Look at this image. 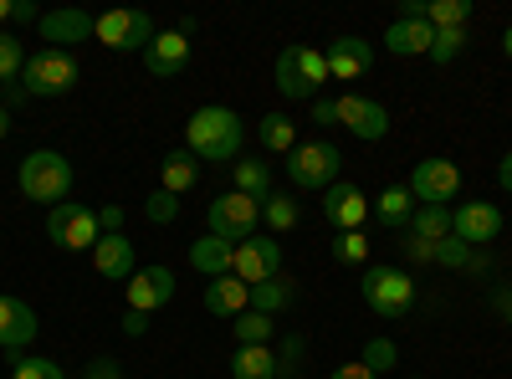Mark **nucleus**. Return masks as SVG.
I'll return each mask as SVG.
<instances>
[{"label": "nucleus", "instance_id": "1", "mask_svg": "<svg viewBox=\"0 0 512 379\" xmlns=\"http://www.w3.org/2000/svg\"><path fill=\"white\" fill-rule=\"evenodd\" d=\"M241 139H246V123L236 108L226 103H210V108H195L190 123H185V149L200 159V164H226L241 154Z\"/></svg>", "mask_w": 512, "mask_h": 379}, {"label": "nucleus", "instance_id": "2", "mask_svg": "<svg viewBox=\"0 0 512 379\" xmlns=\"http://www.w3.org/2000/svg\"><path fill=\"white\" fill-rule=\"evenodd\" d=\"M16 185H21V195L36 200V205H62V200L72 195V164H67V154H57V149H36V154L21 159Z\"/></svg>", "mask_w": 512, "mask_h": 379}, {"label": "nucleus", "instance_id": "3", "mask_svg": "<svg viewBox=\"0 0 512 379\" xmlns=\"http://www.w3.org/2000/svg\"><path fill=\"white\" fill-rule=\"evenodd\" d=\"M77 77H82V67H77L72 52L41 47V52H31L26 67H21V93H26V98H62V93L77 88Z\"/></svg>", "mask_w": 512, "mask_h": 379}, {"label": "nucleus", "instance_id": "4", "mask_svg": "<svg viewBox=\"0 0 512 379\" xmlns=\"http://www.w3.org/2000/svg\"><path fill=\"white\" fill-rule=\"evenodd\" d=\"M359 292H364V303H369V313H379V318H405L410 308H415V277L405 272V267H390V262H379V267H369L364 272V282H359Z\"/></svg>", "mask_w": 512, "mask_h": 379}, {"label": "nucleus", "instance_id": "5", "mask_svg": "<svg viewBox=\"0 0 512 379\" xmlns=\"http://www.w3.org/2000/svg\"><path fill=\"white\" fill-rule=\"evenodd\" d=\"M338 170H344V154L328 139H297V149L287 154V180L297 190H328V185L344 180Z\"/></svg>", "mask_w": 512, "mask_h": 379}, {"label": "nucleus", "instance_id": "6", "mask_svg": "<svg viewBox=\"0 0 512 379\" xmlns=\"http://www.w3.org/2000/svg\"><path fill=\"white\" fill-rule=\"evenodd\" d=\"M323 82H328V62L318 47H287L277 57V93L292 98V103H318L323 93Z\"/></svg>", "mask_w": 512, "mask_h": 379}, {"label": "nucleus", "instance_id": "7", "mask_svg": "<svg viewBox=\"0 0 512 379\" xmlns=\"http://www.w3.org/2000/svg\"><path fill=\"white\" fill-rule=\"evenodd\" d=\"M256 221H262V200H251V195H241V190H226V195H216V200L205 205L210 236H221V241H231V246L251 241V236H256Z\"/></svg>", "mask_w": 512, "mask_h": 379}, {"label": "nucleus", "instance_id": "8", "mask_svg": "<svg viewBox=\"0 0 512 379\" xmlns=\"http://www.w3.org/2000/svg\"><path fill=\"white\" fill-rule=\"evenodd\" d=\"M154 36H159V31H154V21H149L144 11L118 6V11L93 16V41H103L108 52H139V57H144V47H149Z\"/></svg>", "mask_w": 512, "mask_h": 379}, {"label": "nucleus", "instance_id": "9", "mask_svg": "<svg viewBox=\"0 0 512 379\" xmlns=\"http://www.w3.org/2000/svg\"><path fill=\"white\" fill-rule=\"evenodd\" d=\"M47 236H52V246H62V251H93V246L103 241L98 210H93V205H72V200L52 205V216H47Z\"/></svg>", "mask_w": 512, "mask_h": 379}, {"label": "nucleus", "instance_id": "10", "mask_svg": "<svg viewBox=\"0 0 512 379\" xmlns=\"http://www.w3.org/2000/svg\"><path fill=\"white\" fill-rule=\"evenodd\" d=\"M410 195H415V205H451L456 195H461V170L451 159H420L415 170H410V185H405Z\"/></svg>", "mask_w": 512, "mask_h": 379}, {"label": "nucleus", "instance_id": "11", "mask_svg": "<svg viewBox=\"0 0 512 379\" xmlns=\"http://www.w3.org/2000/svg\"><path fill=\"white\" fill-rule=\"evenodd\" d=\"M282 272V246L277 236H251L236 246V262H231V277H241L246 287H262L267 277Z\"/></svg>", "mask_w": 512, "mask_h": 379}, {"label": "nucleus", "instance_id": "12", "mask_svg": "<svg viewBox=\"0 0 512 379\" xmlns=\"http://www.w3.org/2000/svg\"><path fill=\"white\" fill-rule=\"evenodd\" d=\"M333 118L344 123L354 139H369V144L390 134V113H384V103H374L364 93H344V98L333 103Z\"/></svg>", "mask_w": 512, "mask_h": 379}, {"label": "nucleus", "instance_id": "13", "mask_svg": "<svg viewBox=\"0 0 512 379\" xmlns=\"http://www.w3.org/2000/svg\"><path fill=\"white\" fill-rule=\"evenodd\" d=\"M323 221H328L333 231H364V221H369V200H364V190H359L354 180L328 185V190H323Z\"/></svg>", "mask_w": 512, "mask_h": 379}, {"label": "nucleus", "instance_id": "14", "mask_svg": "<svg viewBox=\"0 0 512 379\" xmlns=\"http://www.w3.org/2000/svg\"><path fill=\"white\" fill-rule=\"evenodd\" d=\"M451 236H461L466 246H492L502 236V210L492 200H466L461 210H451Z\"/></svg>", "mask_w": 512, "mask_h": 379}, {"label": "nucleus", "instance_id": "15", "mask_svg": "<svg viewBox=\"0 0 512 379\" xmlns=\"http://www.w3.org/2000/svg\"><path fill=\"white\" fill-rule=\"evenodd\" d=\"M41 41L57 52H72V41H93V16L88 11H77V6H62V11H41L36 21Z\"/></svg>", "mask_w": 512, "mask_h": 379}, {"label": "nucleus", "instance_id": "16", "mask_svg": "<svg viewBox=\"0 0 512 379\" xmlns=\"http://www.w3.org/2000/svg\"><path fill=\"white\" fill-rule=\"evenodd\" d=\"M164 303H175V272L169 267H139L134 277H128V308L134 313H154Z\"/></svg>", "mask_w": 512, "mask_h": 379}, {"label": "nucleus", "instance_id": "17", "mask_svg": "<svg viewBox=\"0 0 512 379\" xmlns=\"http://www.w3.org/2000/svg\"><path fill=\"white\" fill-rule=\"evenodd\" d=\"M36 333H41V328H36L31 303L11 298V292H0V349H6V354H26Z\"/></svg>", "mask_w": 512, "mask_h": 379}, {"label": "nucleus", "instance_id": "18", "mask_svg": "<svg viewBox=\"0 0 512 379\" xmlns=\"http://www.w3.org/2000/svg\"><path fill=\"white\" fill-rule=\"evenodd\" d=\"M323 62H328V82L333 77L338 82H354V77H364L374 67V47H369L364 36H338V41H328Z\"/></svg>", "mask_w": 512, "mask_h": 379}, {"label": "nucleus", "instance_id": "19", "mask_svg": "<svg viewBox=\"0 0 512 379\" xmlns=\"http://www.w3.org/2000/svg\"><path fill=\"white\" fill-rule=\"evenodd\" d=\"M190 67V36L180 31H159L144 47V72L149 77H180Z\"/></svg>", "mask_w": 512, "mask_h": 379}, {"label": "nucleus", "instance_id": "20", "mask_svg": "<svg viewBox=\"0 0 512 379\" xmlns=\"http://www.w3.org/2000/svg\"><path fill=\"white\" fill-rule=\"evenodd\" d=\"M93 267H98L103 282H128V277L139 272V267H134V241H128L123 231L103 236V241L93 246Z\"/></svg>", "mask_w": 512, "mask_h": 379}, {"label": "nucleus", "instance_id": "21", "mask_svg": "<svg viewBox=\"0 0 512 379\" xmlns=\"http://www.w3.org/2000/svg\"><path fill=\"white\" fill-rule=\"evenodd\" d=\"M200 303H205L210 318H241V313L251 308V287H246L241 277H216V282L205 287Z\"/></svg>", "mask_w": 512, "mask_h": 379}, {"label": "nucleus", "instance_id": "22", "mask_svg": "<svg viewBox=\"0 0 512 379\" xmlns=\"http://www.w3.org/2000/svg\"><path fill=\"white\" fill-rule=\"evenodd\" d=\"M231 262H236V246H231V241H221V236H200V241H190V267H195L205 282L231 277Z\"/></svg>", "mask_w": 512, "mask_h": 379}, {"label": "nucleus", "instance_id": "23", "mask_svg": "<svg viewBox=\"0 0 512 379\" xmlns=\"http://www.w3.org/2000/svg\"><path fill=\"white\" fill-rule=\"evenodd\" d=\"M431 41L436 31L425 26V21H395L390 31H384V52H395V57H431Z\"/></svg>", "mask_w": 512, "mask_h": 379}, {"label": "nucleus", "instance_id": "24", "mask_svg": "<svg viewBox=\"0 0 512 379\" xmlns=\"http://www.w3.org/2000/svg\"><path fill=\"white\" fill-rule=\"evenodd\" d=\"M231 379H277V349L272 344H236Z\"/></svg>", "mask_w": 512, "mask_h": 379}, {"label": "nucleus", "instance_id": "25", "mask_svg": "<svg viewBox=\"0 0 512 379\" xmlns=\"http://www.w3.org/2000/svg\"><path fill=\"white\" fill-rule=\"evenodd\" d=\"M159 190H169V195H185V190H195V180H200V159L190 154V149H169L164 154V164H159Z\"/></svg>", "mask_w": 512, "mask_h": 379}, {"label": "nucleus", "instance_id": "26", "mask_svg": "<svg viewBox=\"0 0 512 379\" xmlns=\"http://www.w3.org/2000/svg\"><path fill=\"white\" fill-rule=\"evenodd\" d=\"M292 303H297V282H292L287 272L267 277L262 287H251V308H256V313H267V318H277V313L292 308Z\"/></svg>", "mask_w": 512, "mask_h": 379}, {"label": "nucleus", "instance_id": "27", "mask_svg": "<svg viewBox=\"0 0 512 379\" xmlns=\"http://www.w3.org/2000/svg\"><path fill=\"white\" fill-rule=\"evenodd\" d=\"M369 210L379 216V226H410V216H415V195H410L405 185H384L379 200H374Z\"/></svg>", "mask_w": 512, "mask_h": 379}, {"label": "nucleus", "instance_id": "28", "mask_svg": "<svg viewBox=\"0 0 512 379\" xmlns=\"http://www.w3.org/2000/svg\"><path fill=\"white\" fill-rule=\"evenodd\" d=\"M256 144H262L267 154H292L297 149V123L287 113H267L262 123H256Z\"/></svg>", "mask_w": 512, "mask_h": 379}, {"label": "nucleus", "instance_id": "29", "mask_svg": "<svg viewBox=\"0 0 512 379\" xmlns=\"http://www.w3.org/2000/svg\"><path fill=\"white\" fill-rule=\"evenodd\" d=\"M410 236H420V241H446V236H451V205H415Z\"/></svg>", "mask_w": 512, "mask_h": 379}, {"label": "nucleus", "instance_id": "30", "mask_svg": "<svg viewBox=\"0 0 512 379\" xmlns=\"http://www.w3.org/2000/svg\"><path fill=\"white\" fill-rule=\"evenodd\" d=\"M472 21V0H425V26L446 31V26H466Z\"/></svg>", "mask_w": 512, "mask_h": 379}, {"label": "nucleus", "instance_id": "31", "mask_svg": "<svg viewBox=\"0 0 512 379\" xmlns=\"http://www.w3.org/2000/svg\"><path fill=\"white\" fill-rule=\"evenodd\" d=\"M236 190L251 195V200H267L272 195V170H267V164H256V159H241L236 164Z\"/></svg>", "mask_w": 512, "mask_h": 379}, {"label": "nucleus", "instance_id": "32", "mask_svg": "<svg viewBox=\"0 0 512 379\" xmlns=\"http://www.w3.org/2000/svg\"><path fill=\"white\" fill-rule=\"evenodd\" d=\"M21 67H26V47H21V36L0 31V88L21 82Z\"/></svg>", "mask_w": 512, "mask_h": 379}, {"label": "nucleus", "instance_id": "33", "mask_svg": "<svg viewBox=\"0 0 512 379\" xmlns=\"http://www.w3.org/2000/svg\"><path fill=\"white\" fill-rule=\"evenodd\" d=\"M272 328H277V323H272L267 313L246 308V313L236 318V328H231V333H236V344H272Z\"/></svg>", "mask_w": 512, "mask_h": 379}, {"label": "nucleus", "instance_id": "34", "mask_svg": "<svg viewBox=\"0 0 512 379\" xmlns=\"http://www.w3.org/2000/svg\"><path fill=\"white\" fill-rule=\"evenodd\" d=\"M461 52H466V26H446V31H436V41H431V62H436V67H451Z\"/></svg>", "mask_w": 512, "mask_h": 379}, {"label": "nucleus", "instance_id": "35", "mask_svg": "<svg viewBox=\"0 0 512 379\" xmlns=\"http://www.w3.org/2000/svg\"><path fill=\"white\" fill-rule=\"evenodd\" d=\"M262 221H267L272 231H292V226H297V200L272 190V195L262 200Z\"/></svg>", "mask_w": 512, "mask_h": 379}, {"label": "nucleus", "instance_id": "36", "mask_svg": "<svg viewBox=\"0 0 512 379\" xmlns=\"http://www.w3.org/2000/svg\"><path fill=\"white\" fill-rule=\"evenodd\" d=\"M11 379H67L57 359H41V354H16Z\"/></svg>", "mask_w": 512, "mask_h": 379}, {"label": "nucleus", "instance_id": "37", "mask_svg": "<svg viewBox=\"0 0 512 379\" xmlns=\"http://www.w3.org/2000/svg\"><path fill=\"white\" fill-rule=\"evenodd\" d=\"M359 364H364V369H374V374H390V369L400 364V349H395L390 339H369V344H364V354H359Z\"/></svg>", "mask_w": 512, "mask_h": 379}, {"label": "nucleus", "instance_id": "38", "mask_svg": "<svg viewBox=\"0 0 512 379\" xmlns=\"http://www.w3.org/2000/svg\"><path fill=\"white\" fill-rule=\"evenodd\" d=\"M436 267H446V272H461V267H477V257H472V246H466L461 236H446V241L436 246Z\"/></svg>", "mask_w": 512, "mask_h": 379}, {"label": "nucleus", "instance_id": "39", "mask_svg": "<svg viewBox=\"0 0 512 379\" xmlns=\"http://www.w3.org/2000/svg\"><path fill=\"white\" fill-rule=\"evenodd\" d=\"M333 257L344 262V267H359V262L369 257V236H364V231H338V241H333Z\"/></svg>", "mask_w": 512, "mask_h": 379}, {"label": "nucleus", "instance_id": "40", "mask_svg": "<svg viewBox=\"0 0 512 379\" xmlns=\"http://www.w3.org/2000/svg\"><path fill=\"white\" fill-rule=\"evenodd\" d=\"M303 354H308V339H303V333H287L282 349H277V379H292L297 364H303Z\"/></svg>", "mask_w": 512, "mask_h": 379}, {"label": "nucleus", "instance_id": "41", "mask_svg": "<svg viewBox=\"0 0 512 379\" xmlns=\"http://www.w3.org/2000/svg\"><path fill=\"white\" fill-rule=\"evenodd\" d=\"M144 216H149L154 226H169V221H180V195H169V190H154V195L144 200Z\"/></svg>", "mask_w": 512, "mask_h": 379}, {"label": "nucleus", "instance_id": "42", "mask_svg": "<svg viewBox=\"0 0 512 379\" xmlns=\"http://www.w3.org/2000/svg\"><path fill=\"white\" fill-rule=\"evenodd\" d=\"M436 246H441V241L405 236V262H410V267H436Z\"/></svg>", "mask_w": 512, "mask_h": 379}, {"label": "nucleus", "instance_id": "43", "mask_svg": "<svg viewBox=\"0 0 512 379\" xmlns=\"http://www.w3.org/2000/svg\"><path fill=\"white\" fill-rule=\"evenodd\" d=\"M82 379H123V364L103 354V359H93V364H88V374H82Z\"/></svg>", "mask_w": 512, "mask_h": 379}, {"label": "nucleus", "instance_id": "44", "mask_svg": "<svg viewBox=\"0 0 512 379\" xmlns=\"http://www.w3.org/2000/svg\"><path fill=\"white\" fill-rule=\"evenodd\" d=\"M98 226H103V236H113L123 226V205H98Z\"/></svg>", "mask_w": 512, "mask_h": 379}, {"label": "nucleus", "instance_id": "45", "mask_svg": "<svg viewBox=\"0 0 512 379\" xmlns=\"http://www.w3.org/2000/svg\"><path fill=\"white\" fill-rule=\"evenodd\" d=\"M123 333H128V339H144V333H149V313L128 308V313H123Z\"/></svg>", "mask_w": 512, "mask_h": 379}, {"label": "nucleus", "instance_id": "46", "mask_svg": "<svg viewBox=\"0 0 512 379\" xmlns=\"http://www.w3.org/2000/svg\"><path fill=\"white\" fill-rule=\"evenodd\" d=\"M328 379H374V369H364V364L354 359V364H338V369H333Z\"/></svg>", "mask_w": 512, "mask_h": 379}, {"label": "nucleus", "instance_id": "47", "mask_svg": "<svg viewBox=\"0 0 512 379\" xmlns=\"http://www.w3.org/2000/svg\"><path fill=\"white\" fill-rule=\"evenodd\" d=\"M11 21H41V11L31 6V0H11Z\"/></svg>", "mask_w": 512, "mask_h": 379}, {"label": "nucleus", "instance_id": "48", "mask_svg": "<svg viewBox=\"0 0 512 379\" xmlns=\"http://www.w3.org/2000/svg\"><path fill=\"white\" fill-rule=\"evenodd\" d=\"M497 180H502V190L512 195V154H502V164H497Z\"/></svg>", "mask_w": 512, "mask_h": 379}, {"label": "nucleus", "instance_id": "49", "mask_svg": "<svg viewBox=\"0 0 512 379\" xmlns=\"http://www.w3.org/2000/svg\"><path fill=\"white\" fill-rule=\"evenodd\" d=\"M313 118H318V123H338V118H333V103H328V98H318V103H313Z\"/></svg>", "mask_w": 512, "mask_h": 379}, {"label": "nucleus", "instance_id": "50", "mask_svg": "<svg viewBox=\"0 0 512 379\" xmlns=\"http://www.w3.org/2000/svg\"><path fill=\"white\" fill-rule=\"evenodd\" d=\"M497 308H502V318H507V328H512V287L507 292H497V298H492Z\"/></svg>", "mask_w": 512, "mask_h": 379}, {"label": "nucleus", "instance_id": "51", "mask_svg": "<svg viewBox=\"0 0 512 379\" xmlns=\"http://www.w3.org/2000/svg\"><path fill=\"white\" fill-rule=\"evenodd\" d=\"M6 134H11V108L0 103V139H6Z\"/></svg>", "mask_w": 512, "mask_h": 379}, {"label": "nucleus", "instance_id": "52", "mask_svg": "<svg viewBox=\"0 0 512 379\" xmlns=\"http://www.w3.org/2000/svg\"><path fill=\"white\" fill-rule=\"evenodd\" d=\"M502 52H507V57H512V26H507V31H502Z\"/></svg>", "mask_w": 512, "mask_h": 379}, {"label": "nucleus", "instance_id": "53", "mask_svg": "<svg viewBox=\"0 0 512 379\" xmlns=\"http://www.w3.org/2000/svg\"><path fill=\"white\" fill-rule=\"evenodd\" d=\"M0 21H11V0H0Z\"/></svg>", "mask_w": 512, "mask_h": 379}, {"label": "nucleus", "instance_id": "54", "mask_svg": "<svg viewBox=\"0 0 512 379\" xmlns=\"http://www.w3.org/2000/svg\"><path fill=\"white\" fill-rule=\"evenodd\" d=\"M410 379H420V374H410Z\"/></svg>", "mask_w": 512, "mask_h": 379}]
</instances>
